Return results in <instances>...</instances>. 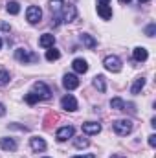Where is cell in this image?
Masks as SVG:
<instances>
[{"label":"cell","mask_w":156,"mask_h":158,"mask_svg":"<svg viewBox=\"0 0 156 158\" xmlns=\"http://www.w3.org/2000/svg\"><path fill=\"white\" fill-rule=\"evenodd\" d=\"M15 59L20 61V63H24V64H30V63H37L39 61V55L33 53V52H30V50L18 48V50H15Z\"/></svg>","instance_id":"obj_1"},{"label":"cell","mask_w":156,"mask_h":158,"mask_svg":"<svg viewBox=\"0 0 156 158\" xmlns=\"http://www.w3.org/2000/svg\"><path fill=\"white\" fill-rule=\"evenodd\" d=\"M112 129H114V132L117 136H127L132 131V121L130 119H117V121L112 123Z\"/></svg>","instance_id":"obj_2"},{"label":"cell","mask_w":156,"mask_h":158,"mask_svg":"<svg viewBox=\"0 0 156 158\" xmlns=\"http://www.w3.org/2000/svg\"><path fill=\"white\" fill-rule=\"evenodd\" d=\"M33 94H35L39 99H50V98H51L50 86H48L46 83H42V81H37V83L33 85Z\"/></svg>","instance_id":"obj_3"},{"label":"cell","mask_w":156,"mask_h":158,"mask_svg":"<svg viewBox=\"0 0 156 158\" xmlns=\"http://www.w3.org/2000/svg\"><path fill=\"white\" fill-rule=\"evenodd\" d=\"M76 17H77V9H76V6L64 4V6H63V9H61V15H59V19H61L63 22H72Z\"/></svg>","instance_id":"obj_4"},{"label":"cell","mask_w":156,"mask_h":158,"mask_svg":"<svg viewBox=\"0 0 156 158\" xmlns=\"http://www.w3.org/2000/svg\"><path fill=\"white\" fill-rule=\"evenodd\" d=\"M26 19L30 24H39L40 19H42V9L39 6H30L28 11H26Z\"/></svg>","instance_id":"obj_5"},{"label":"cell","mask_w":156,"mask_h":158,"mask_svg":"<svg viewBox=\"0 0 156 158\" xmlns=\"http://www.w3.org/2000/svg\"><path fill=\"white\" fill-rule=\"evenodd\" d=\"M103 64H105V68H107L109 72H114V74L121 70V61H119V57H116V55H109V57H105Z\"/></svg>","instance_id":"obj_6"},{"label":"cell","mask_w":156,"mask_h":158,"mask_svg":"<svg viewBox=\"0 0 156 158\" xmlns=\"http://www.w3.org/2000/svg\"><path fill=\"white\" fill-rule=\"evenodd\" d=\"M74 127L72 125H64V127H61L57 132H55V138H57V142H66L68 138H74Z\"/></svg>","instance_id":"obj_7"},{"label":"cell","mask_w":156,"mask_h":158,"mask_svg":"<svg viewBox=\"0 0 156 158\" xmlns=\"http://www.w3.org/2000/svg\"><path fill=\"white\" fill-rule=\"evenodd\" d=\"M61 107H63L64 110H68V112H76V110H77V99L68 94V96H64V98L61 99Z\"/></svg>","instance_id":"obj_8"},{"label":"cell","mask_w":156,"mask_h":158,"mask_svg":"<svg viewBox=\"0 0 156 158\" xmlns=\"http://www.w3.org/2000/svg\"><path fill=\"white\" fill-rule=\"evenodd\" d=\"M81 129H83L84 134H97V132H101V125L97 121H86V123L81 125Z\"/></svg>","instance_id":"obj_9"},{"label":"cell","mask_w":156,"mask_h":158,"mask_svg":"<svg viewBox=\"0 0 156 158\" xmlns=\"http://www.w3.org/2000/svg\"><path fill=\"white\" fill-rule=\"evenodd\" d=\"M63 86H64L66 90H74V88H77L79 86L77 76H74V74H66V76L63 77Z\"/></svg>","instance_id":"obj_10"},{"label":"cell","mask_w":156,"mask_h":158,"mask_svg":"<svg viewBox=\"0 0 156 158\" xmlns=\"http://www.w3.org/2000/svg\"><path fill=\"white\" fill-rule=\"evenodd\" d=\"M72 68H74L77 74H86V72H88V63H86L84 59L77 57V59H74V63H72Z\"/></svg>","instance_id":"obj_11"},{"label":"cell","mask_w":156,"mask_h":158,"mask_svg":"<svg viewBox=\"0 0 156 158\" xmlns=\"http://www.w3.org/2000/svg\"><path fill=\"white\" fill-rule=\"evenodd\" d=\"M30 145H31V149L35 151V153H40V151H44L46 149V142L39 138V136H33L31 140H30Z\"/></svg>","instance_id":"obj_12"},{"label":"cell","mask_w":156,"mask_h":158,"mask_svg":"<svg viewBox=\"0 0 156 158\" xmlns=\"http://www.w3.org/2000/svg\"><path fill=\"white\" fill-rule=\"evenodd\" d=\"M39 44L42 46V48H53V44H55V35H51V33H44V35H40Z\"/></svg>","instance_id":"obj_13"},{"label":"cell","mask_w":156,"mask_h":158,"mask_svg":"<svg viewBox=\"0 0 156 158\" xmlns=\"http://www.w3.org/2000/svg\"><path fill=\"white\" fill-rule=\"evenodd\" d=\"M97 15H99L101 19L109 20V19H112V9L109 7V4H99V6H97Z\"/></svg>","instance_id":"obj_14"},{"label":"cell","mask_w":156,"mask_h":158,"mask_svg":"<svg viewBox=\"0 0 156 158\" xmlns=\"http://www.w3.org/2000/svg\"><path fill=\"white\" fill-rule=\"evenodd\" d=\"M0 147L4 151H15L17 149V142L13 138H0Z\"/></svg>","instance_id":"obj_15"},{"label":"cell","mask_w":156,"mask_h":158,"mask_svg":"<svg viewBox=\"0 0 156 158\" xmlns=\"http://www.w3.org/2000/svg\"><path fill=\"white\" fill-rule=\"evenodd\" d=\"M79 39H81V42H83L86 48H90V50L97 46V40L94 39L92 35H88V33H81V37H79Z\"/></svg>","instance_id":"obj_16"},{"label":"cell","mask_w":156,"mask_h":158,"mask_svg":"<svg viewBox=\"0 0 156 158\" xmlns=\"http://www.w3.org/2000/svg\"><path fill=\"white\" fill-rule=\"evenodd\" d=\"M147 57H149V52H147L143 46L134 48V59H136V61H147Z\"/></svg>","instance_id":"obj_17"},{"label":"cell","mask_w":156,"mask_h":158,"mask_svg":"<svg viewBox=\"0 0 156 158\" xmlns=\"http://www.w3.org/2000/svg\"><path fill=\"white\" fill-rule=\"evenodd\" d=\"M94 86L99 90V92H105L107 90V83H105V76H96L94 77Z\"/></svg>","instance_id":"obj_18"},{"label":"cell","mask_w":156,"mask_h":158,"mask_svg":"<svg viewBox=\"0 0 156 158\" xmlns=\"http://www.w3.org/2000/svg\"><path fill=\"white\" fill-rule=\"evenodd\" d=\"M143 86H145V77H138L136 81H134V85H132L130 92H132V94H140Z\"/></svg>","instance_id":"obj_19"},{"label":"cell","mask_w":156,"mask_h":158,"mask_svg":"<svg viewBox=\"0 0 156 158\" xmlns=\"http://www.w3.org/2000/svg\"><path fill=\"white\" fill-rule=\"evenodd\" d=\"M110 107L116 109V110H125V101L121 98H112L110 99Z\"/></svg>","instance_id":"obj_20"},{"label":"cell","mask_w":156,"mask_h":158,"mask_svg":"<svg viewBox=\"0 0 156 158\" xmlns=\"http://www.w3.org/2000/svg\"><path fill=\"white\" fill-rule=\"evenodd\" d=\"M61 57V53H59V50H55V48H50L48 52H46V59L48 61H57Z\"/></svg>","instance_id":"obj_21"},{"label":"cell","mask_w":156,"mask_h":158,"mask_svg":"<svg viewBox=\"0 0 156 158\" xmlns=\"http://www.w3.org/2000/svg\"><path fill=\"white\" fill-rule=\"evenodd\" d=\"M18 11H20L18 2H7V13H11V15H18Z\"/></svg>","instance_id":"obj_22"},{"label":"cell","mask_w":156,"mask_h":158,"mask_svg":"<svg viewBox=\"0 0 156 158\" xmlns=\"http://www.w3.org/2000/svg\"><path fill=\"white\" fill-rule=\"evenodd\" d=\"M88 140L86 138H74V145L77 147V149H84V147H88Z\"/></svg>","instance_id":"obj_23"},{"label":"cell","mask_w":156,"mask_h":158,"mask_svg":"<svg viewBox=\"0 0 156 158\" xmlns=\"http://www.w3.org/2000/svg\"><path fill=\"white\" fill-rule=\"evenodd\" d=\"M7 83H9V72L0 70V86H4V85H7Z\"/></svg>","instance_id":"obj_24"},{"label":"cell","mask_w":156,"mask_h":158,"mask_svg":"<svg viewBox=\"0 0 156 158\" xmlns=\"http://www.w3.org/2000/svg\"><path fill=\"white\" fill-rule=\"evenodd\" d=\"M24 99H26V103H28V105H33V103H37V101H39V98H37L33 92L26 94V98H24Z\"/></svg>","instance_id":"obj_25"},{"label":"cell","mask_w":156,"mask_h":158,"mask_svg":"<svg viewBox=\"0 0 156 158\" xmlns=\"http://www.w3.org/2000/svg\"><path fill=\"white\" fill-rule=\"evenodd\" d=\"M154 31H156V24L153 22V24H149L147 28H145V33H147V37H153L154 35Z\"/></svg>","instance_id":"obj_26"},{"label":"cell","mask_w":156,"mask_h":158,"mask_svg":"<svg viewBox=\"0 0 156 158\" xmlns=\"http://www.w3.org/2000/svg\"><path fill=\"white\" fill-rule=\"evenodd\" d=\"M149 145L151 147H156V134H151L149 136Z\"/></svg>","instance_id":"obj_27"},{"label":"cell","mask_w":156,"mask_h":158,"mask_svg":"<svg viewBox=\"0 0 156 158\" xmlns=\"http://www.w3.org/2000/svg\"><path fill=\"white\" fill-rule=\"evenodd\" d=\"M72 158H96L94 155H79V156H72Z\"/></svg>","instance_id":"obj_28"},{"label":"cell","mask_w":156,"mask_h":158,"mask_svg":"<svg viewBox=\"0 0 156 158\" xmlns=\"http://www.w3.org/2000/svg\"><path fill=\"white\" fill-rule=\"evenodd\" d=\"M0 30H6V31H9L11 28H9V24H0Z\"/></svg>","instance_id":"obj_29"},{"label":"cell","mask_w":156,"mask_h":158,"mask_svg":"<svg viewBox=\"0 0 156 158\" xmlns=\"http://www.w3.org/2000/svg\"><path fill=\"white\" fill-rule=\"evenodd\" d=\"M4 114H6V107H4V105H2V103H0V118H2V116H4Z\"/></svg>","instance_id":"obj_30"},{"label":"cell","mask_w":156,"mask_h":158,"mask_svg":"<svg viewBox=\"0 0 156 158\" xmlns=\"http://www.w3.org/2000/svg\"><path fill=\"white\" fill-rule=\"evenodd\" d=\"M110 158H125V156H121V155H112Z\"/></svg>","instance_id":"obj_31"},{"label":"cell","mask_w":156,"mask_h":158,"mask_svg":"<svg viewBox=\"0 0 156 158\" xmlns=\"http://www.w3.org/2000/svg\"><path fill=\"white\" fill-rule=\"evenodd\" d=\"M99 2H101V4H109V0H99Z\"/></svg>","instance_id":"obj_32"},{"label":"cell","mask_w":156,"mask_h":158,"mask_svg":"<svg viewBox=\"0 0 156 158\" xmlns=\"http://www.w3.org/2000/svg\"><path fill=\"white\" fill-rule=\"evenodd\" d=\"M119 2H123V4H129V2H130V0H119Z\"/></svg>","instance_id":"obj_33"},{"label":"cell","mask_w":156,"mask_h":158,"mask_svg":"<svg viewBox=\"0 0 156 158\" xmlns=\"http://www.w3.org/2000/svg\"><path fill=\"white\" fill-rule=\"evenodd\" d=\"M140 2H149V0H140Z\"/></svg>","instance_id":"obj_34"},{"label":"cell","mask_w":156,"mask_h":158,"mask_svg":"<svg viewBox=\"0 0 156 158\" xmlns=\"http://www.w3.org/2000/svg\"><path fill=\"white\" fill-rule=\"evenodd\" d=\"M0 48H2V39H0Z\"/></svg>","instance_id":"obj_35"}]
</instances>
